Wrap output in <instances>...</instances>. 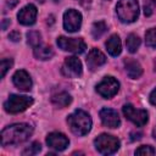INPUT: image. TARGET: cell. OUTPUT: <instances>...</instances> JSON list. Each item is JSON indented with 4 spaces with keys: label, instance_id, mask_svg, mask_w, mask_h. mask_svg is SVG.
I'll list each match as a JSON object with an SVG mask.
<instances>
[{
    "label": "cell",
    "instance_id": "52a82bcc",
    "mask_svg": "<svg viewBox=\"0 0 156 156\" xmlns=\"http://www.w3.org/2000/svg\"><path fill=\"white\" fill-rule=\"evenodd\" d=\"M119 89V83L117 79H115L111 76L105 77L98 85H96V91L105 99H110L113 95L117 94Z\"/></svg>",
    "mask_w": 156,
    "mask_h": 156
},
{
    "label": "cell",
    "instance_id": "3957f363",
    "mask_svg": "<svg viewBox=\"0 0 156 156\" xmlns=\"http://www.w3.org/2000/svg\"><path fill=\"white\" fill-rule=\"evenodd\" d=\"M117 16L123 23H132L139 16V5L136 0H119L116 6Z\"/></svg>",
    "mask_w": 156,
    "mask_h": 156
},
{
    "label": "cell",
    "instance_id": "30bf717a",
    "mask_svg": "<svg viewBox=\"0 0 156 156\" xmlns=\"http://www.w3.org/2000/svg\"><path fill=\"white\" fill-rule=\"evenodd\" d=\"M62 74L68 78H76L82 74V62L76 56H69L62 66Z\"/></svg>",
    "mask_w": 156,
    "mask_h": 156
},
{
    "label": "cell",
    "instance_id": "5bb4252c",
    "mask_svg": "<svg viewBox=\"0 0 156 156\" xmlns=\"http://www.w3.org/2000/svg\"><path fill=\"white\" fill-rule=\"evenodd\" d=\"M12 82L13 84L23 91H29L32 89V79L30 76L24 71V69H20L16 71L13 77H12Z\"/></svg>",
    "mask_w": 156,
    "mask_h": 156
},
{
    "label": "cell",
    "instance_id": "e0dca14e",
    "mask_svg": "<svg viewBox=\"0 0 156 156\" xmlns=\"http://www.w3.org/2000/svg\"><path fill=\"white\" fill-rule=\"evenodd\" d=\"M106 49L111 56H118L122 51L121 39L117 34H112L106 41Z\"/></svg>",
    "mask_w": 156,
    "mask_h": 156
},
{
    "label": "cell",
    "instance_id": "4fadbf2b",
    "mask_svg": "<svg viewBox=\"0 0 156 156\" xmlns=\"http://www.w3.org/2000/svg\"><path fill=\"white\" fill-rule=\"evenodd\" d=\"M106 62V56L96 48H93L88 56H87V65H88V68L90 71H95L98 69L100 66H102L104 63Z\"/></svg>",
    "mask_w": 156,
    "mask_h": 156
},
{
    "label": "cell",
    "instance_id": "5b68a950",
    "mask_svg": "<svg viewBox=\"0 0 156 156\" xmlns=\"http://www.w3.org/2000/svg\"><path fill=\"white\" fill-rule=\"evenodd\" d=\"M96 150L102 155H111L115 154L119 149V140L110 134H100L94 140Z\"/></svg>",
    "mask_w": 156,
    "mask_h": 156
},
{
    "label": "cell",
    "instance_id": "7402d4cb",
    "mask_svg": "<svg viewBox=\"0 0 156 156\" xmlns=\"http://www.w3.org/2000/svg\"><path fill=\"white\" fill-rule=\"evenodd\" d=\"M27 39H28V40H27L28 44L35 48V46H38V45L40 44L41 35H40L39 32H37V30H32V32H28V33H27Z\"/></svg>",
    "mask_w": 156,
    "mask_h": 156
},
{
    "label": "cell",
    "instance_id": "d4e9b609",
    "mask_svg": "<svg viewBox=\"0 0 156 156\" xmlns=\"http://www.w3.org/2000/svg\"><path fill=\"white\" fill-rule=\"evenodd\" d=\"M155 154H156L155 149L150 145H143L135 150V155H140V156H151Z\"/></svg>",
    "mask_w": 156,
    "mask_h": 156
},
{
    "label": "cell",
    "instance_id": "1f68e13d",
    "mask_svg": "<svg viewBox=\"0 0 156 156\" xmlns=\"http://www.w3.org/2000/svg\"><path fill=\"white\" fill-rule=\"evenodd\" d=\"M152 136L156 139V127H155V128H154V130H152Z\"/></svg>",
    "mask_w": 156,
    "mask_h": 156
},
{
    "label": "cell",
    "instance_id": "9c48e42d",
    "mask_svg": "<svg viewBox=\"0 0 156 156\" xmlns=\"http://www.w3.org/2000/svg\"><path fill=\"white\" fill-rule=\"evenodd\" d=\"M82 24V15L74 9H69L63 13V27L67 32H77Z\"/></svg>",
    "mask_w": 156,
    "mask_h": 156
},
{
    "label": "cell",
    "instance_id": "836d02e7",
    "mask_svg": "<svg viewBox=\"0 0 156 156\" xmlns=\"http://www.w3.org/2000/svg\"><path fill=\"white\" fill-rule=\"evenodd\" d=\"M54 1H55V2H60L61 0H54Z\"/></svg>",
    "mask_w": 156,
    "mask_h": 156
},
{
    "label": "cell",
    "instance_id": "d6986e66",
    "mask_svg": "<svg viewBox=\"0 0 156 156\" xmlns=\"http://www.w3.org/2000/svg\"><path fill=\"white\" fill-rule=\"evenodd\" d=\"M34 56L38 60H49L54 56V49L48 45H38L34 48Z\"/></svg>",
    "mask_w": 156,
    "mask_h": 156
},
{
    "label": "cell",
    "instance_id": "8fae6325",
    "mask_svg": "<svg viewBox=\"0 0 156 156\" xmlns=\"http://www.w3.org/2000/svg\"><path fill=\"white\" fill-rule=\"evenodd\" d=\"M46 144L49 147L56 151H63L68 146L69 140L65 134L58 133V132H52L46 136Z\"/></svg>",
    "mask_w": 156,
    "mask_h": 156
},
{
    "label": "cell",
    "instance_id": "83f0119b",
    "mask_svg": "<svg viewBox=\"0 0 156 156\" xmlns=\"http://www.w3.org/2000/svg\"><path fill=\"white\" fill-rule=\"evenodd\" d=\"M9 39H11L12 41H20V40H21V34H20V32L12 30V32L9 34Z\"/></svg>",
    "mask_w": 156,
    "mask_h": 156
},
{
    "label": "cell",
    "instance_id": "603a6c76",
    "mask_svg": "<svg viewBox=\"0 0 156 156\" xmlns=\"http://www.w3.org/2000/svg\"><path fill=\"white\" fill-rule=\"evenodd\" d=\"M145 43L150 48H156V28H151L145 33Z\"/></svg>",
    "mask_w": 156,
    "mask_h": 156
},
{
    "label": "cell",
    "instance_id": "7a4b0ae2",
    "mask_svg": "<svg viewBox=\"0 0 156 156\" xmlns=\"http://www.w3.org/2000/svg\"><path fill=\"white\" fill-rule=\"evenodd\" d=\"M67 123L72 133L76 135H85L91 128V118L83 110H76L67 117Z\"/></svg>",
    "mask_w": 156,
    "mask_h": 156
},
{
    "label": "cell",
    "instance_id": "4dcf8cb0",
    "mask_svg": "<svg viewBox=\"0 0 156 156\" xmlns=\"http://www.w3.org/2000/svg\"><path fill=\"white\" fill-rule=\"evenodd\" d=\"M78 2H80L82 5H88V4H90L91 2V0H77Z\"/></svg>",
    "mask_w": 156,
    "mask_h": 156
},
{
    "label": "cell",
    "instance_id": "f546056e",
    "mask_svg": "<svg viewBox=\"0 0 156 156\" xmlns=\"http://www.w3.org/2000/svg\"><path fill=\"white\" fill-rule=\"evenodd\" d=\"M10 23H11V21H10L9 18H5V20H4V22H2V26H1V27H2V29L5 30V29L7 28V26H10Z\"/></svg>",
    "mask_w": 156,
    "mask_h": 156
},
{
    "label": "cell",
    "instance_id": "d590c367",
    "mask_svg": "<svg viewBox=\"0 0 156 156\" xmlns=\"http://www.w3.org/2000/svg\"><path fill=\"white\" fill-rule=\"evenodd\" d=\"M107 1H110V0H107Z\"/></svg>",
    "mask_w": 156,
    "mask_h": 156
},
{
    "label": "cell",
    "instance_id": "44dd1931",
    "mask_svg": "<svg viewBox=\"0 0 156 156\" xmlns=\"http://www.w3.org/2000/svg\"><path fill=\"white\" fill-rule=\"evenodd\" d=\"M106 30H107V26H106V23L104 21H98L91 27V34H93V37L95 39H99Z\"/></svg>",
    "mask_w": 156,
    "mask_h": 156
},
{
    "label": "cell",
    "instance_id": "d6a6232c",
    "mask_svg": "<svg viewBox=\"0 0 156 156\" xmlns=\"http://www.w3.org/2000/svg\"><path fill=\"white\" fill-rule=\"evenodd\" d=\"M154 66H155V71H156V58H155V61H154Z\"/></svg>",
    "mask_w": 156,
    "mask_h": 156
},
{
    "label": "cell",
    "instance_id": "ac0fdd59",
    "mask_svg": "<svg viewBox=\"0 0 156 156\" xmlns=\"http://www.w3.org/2000/svg\"><path fill=\"white\" fill-rule=\"evenodd\" d=\"M72 101V98L68 93H65V91H61V93H57L55 95H52L51 98V102L54 106L58 107V108H63L66 106H68Z\"/></svg>",
    "mask_w": 156,
    "mask_h": 156
},
{
    "label": "cell",
    "instance_id": "484cf974",
    "mask_svg": "<svg viewBox=\"0 0 156 156\" xmlns=\"http://www.w3.org/2000/svg\"><path fill=\"white\" fill-rule=\"evenodd\" d=\"M156 7V0H144V15L151 16Z\"/></svg>",
    "mask_w": 156,
    "mask_h": 156
},
{
    "label": "cell",
    "instance_id": "7c38bea8",
    "mask_svg": "<svg viewBox=\"0 0 156 156\" xmlns=\"http://www.w3.org/2000/svg\"><path fill=\"white\" fill-rule=\"evenodd\" d=\"M37 13H38L37 7L33 4L26 5L17 13L18 22L21 24H23V26H32L35 22V20H37Z\"/></svg>",
    "mask_w": 156,
    "mask_h": 156
},
{
    "label": "cell",
    "instance_id": "277c9868",
    "mask_svg": "<svg viewBox=\"0 0 156 156\" xmlns=\"http://www.w3.org/2000/svg\"><path fill=\"white\" fill-rule=\"evenodd\" d=\"M32 104H33L32 98L12 94L5 101L4 107H5V111L9 113H20V112H23L24 110H27Z\"/></svg>",
    "mask_w": 156,
    "mask_h": 156
},
{
    "label": "cell",
    "instance_id": "4316f807",
    "mask_svg": "<svg viewBox=\"0 0 156 156\" xmlns=\"http://www.w3.org/2000/svg\"><path fill=\"white\" fill-rule=\"evenodd\" d=\"M12 63H13V61H12L11 58H2V60H1V77H2V78L5 77L6 72L11 68Z\"/></svg>",
    "mask_w": 156,
    "mask_h": 156
},
{
    "label": "cell",
    "instance_id": "2e32d148",
    "mask_svg": "<svg viewBox=\"0 0 156 156\" xmlns=\"http://www.w3.org/2000/svg\"><path fill=\"white\" fill-rule=\"evenodd\" d=\"M124 67H126V72H127L128 77L132 79H136L143 74V68H141L140 63L133 58L124 60Z\"/></svg>",
    "mask_w": 156,
    "mask_h": 156
},
{
    "label": "cell",
    "instance_id": "cb8c5ba5",
    "mask_svg": "<svg viewBox=\"0 0 156 156\" xmlns=\"http://www.w3.org/2000/svg\"><path fill=\"white\" fill-rule=\"evenodd\" d=\"M40 150H41V145H40V143L34 141V143H32V144H30V146H28L26 150H23V151H22V155H24V156L37 155Z\"/></svg>",
    "mask_w": 156,
    "mask_h": 156
},
{
    "label": "cell",
    "instance_id": "9a60e30c",
    "mask_svg": "<svg viewBox=\"0 0 156 156\" xmlns=\"http://www.w3.org/2000/svg\"><path fill=\"white\" fill-rule=\"evenodd\" d=\"M100 118L102 124L108 128H117L121 123L118 113L112 108H102L100 111Z\"/></svg>",
    "mask_w": 156,
    "mask_h": 156
},
{
    "label": "cell",
    "instance_id": "ba28073f",
    "mask_svg": "<svg viewBox=\"0 0 156 156\" xmlns=\"http://www.w3.org/2000/svg\"><path fill=\"white\" fill-rule=\"evenodd\" d=\"M123 113H124L126 118H128L130 122H133L138 127H143L144 124H146V122L149 119V115L145 110L135 108L130 104H127L123 106Z\"/></svg>",
    "mask_w": 156,
    "mask_h": 156
},
{
    "label": "cell",
    "instance_id": "ffe728a7",
    "mask_svg": "<svg viewBox=\"0 0 156 156\" xmlns=\"http://www.w3.org/2000/svg\"><path fill=\"white\" fill-rule=\"evenodd\" d=\"M126 45H127V49L129 52H135L138 49H139V45H140V39L136 34H129L127 37V40H126Z\"/></svg>",
    "mask_w": 156,
    "mask_h": 156
},
{
    "label": "cell",
    "instance_id": "e575fe53",
    "mask_svg": "<svg viewBox=\"0 0 156 156\" xmlns=\"http://www.w3.org/2000/svg\"><path fill=\"white\" fill-rule=\"evenodd\" d=\"M38 1H40V2H43V1H44V0H38Z\"/></svg>",
    "mask_w": 156,
    "mask_h": 156
},
{
    "label": "cell",
    "instance_id": "8992f818",
    "mask_svg": "<svg viewBox=\"0 0 156 156\" xmlns=\"http://www.w3.org/2000/svg\"><path fill=\"white\" fill-rule=\"evenodd\" d=\"M57 45L65 51H71L74 54H82L87 49V45L82 38H67V37H58Z\"/></svg>",
    "mask_w": 156,
    "mask_h": 156
},
{
    "label": "cell",
    "instance_id": "6da1fadb",
    "mask_svg": "<svg viewBox=\"0 0 156 156\" xmlns=\"http://www.w3.org/2000/svg\"><path fill=\"white\" fill-rule=\"evenodd\" d=\"M33 133V128L27 123L11 124L2 129L1 132V145H15L21 144L29 139Z\"/></svg>",
    "mask_w": 156,
    "mask_h": 156
},
{
    "label": "cell",
    "instance_id": "f1b7e54d",
    "mask_svg": "<svg viewBox=\"0 0 156 156\" xmlns=\"http://www.w3.org/2000/svg\"><path fill=\"white\" fill-rule=\"evenodd\" d=\"M149 99H150V102H151L152 105H155V106H156V88L150 93Z\"/></svg>",
    "mask_w": 156,
    "mask_h": 156
}]
</instances>
